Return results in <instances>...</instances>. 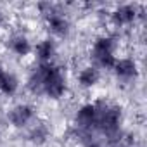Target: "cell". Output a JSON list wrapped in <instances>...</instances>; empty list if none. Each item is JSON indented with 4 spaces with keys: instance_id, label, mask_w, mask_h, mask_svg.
<instances>
[{
    "instance_id": "cell-1",
    "label": "cell",
    "mask_w": 147,
    "mask_h": 147,
    "mask_svg": "<svg viewBox=\"0 0 147 147\" xmlns=\"http://www.w3.org/2000/svg\"><path fill=\"white\" fill-rule=\"evenodd\" d=\"M28 85L35 94H45L50 99H59L66 92V76L62 69L52 62H42L30 76Z\"/></svg>"
},
{
    "instance_id": "cell-2",
    "label": "cell",
    "mask_w": 147,
    "mask_h": 147,
    "mask_svg": "<svg viewBox=\"0 0 147 147\" xmlns=\"http://www.w3.org/2000/svg\"><path fill=\"white\" fill-rule=\"evenodd\" d=\"M95 106H97L95 128L107 137H116L121 123V109L107 104H95Z\"/></svg>"
},
{
    "instance_id": "cell-3",
    "label": "cell",
    "mask_w": 147,
    "mask_h": 147,
    "mask_svg": "<svg viewBox=\"0 0 147 147\" xmlns=\"http://www.w3.org/2000/svg\"><path fill=\"white\" fill-rule=\"evenodd\" d=\"M92 59L99 67H113L114 57V40L111 36H99L92 47Z\"/></svg>"
},
{
    "instance_id": "cell-4",
    "label": "cell",
    "mask_w": 147,
    "mask_h": 147,
    "mask_svg": "<svg viewBox=\"0 0 147 147\" xmlns=\"http://www.w3.org/2000/svg\"><path fill=\"white\" fill-rule=\"evenodd\" d=\"M47 7H49V11L43 12V14H45V19H47L49 30H50L54 35H57V36H64V35H67V31H69V21H67L61 12L54 11L50 5H47Z\"/></svg>"
},
{
    "instance_id": "cell-5",
    "label": "cell",
    "mask_w": 147,
    "mask_h": 147,
    "mask_svg": "<svg viewBox=\"0 0 147 147\" xmlns=\"http://www.w3.org/2000/svg\"><path fill=\"white\" fill-rule=\"evenodd\" d=\"M95 119H97V106L95 104H85L76 114V125L85 131H90L92 128H95Z\"/></svg>"
},
{
    "instance_id": "cell-6",
    "label": "cell",
    "mask_w": 147,
    "mask_h": 147,
    "mask_svg": "<svg viewBox=\"0 0 147 147\" xmlns=\"http://www.w3.org/2000/svg\"><path fill=\"white\" fill-rule=\"evenodd\" d=\"M33 116H35V111H33L31 106H28V104H19V106H16V107L9 113V121H11L14 126H24V125H28V123L33 119Z\"/></svg>"
},
{
    "instance_id": "cell-7",
    "label": "cell",
    "mask_w": 147,
    "mask_h": 147,
    "mask_svg": "<svg viewBox=\"0 0 147 147\" xmlns=\"http://www.w3.org/2000/svg\"><path fill=\"white\" fill-rule=\"evenodd\" d=\"M135 18H137V9H135L133 5H130V4L118 7V9L113 12V21H114L118 26L130 24V23L135 21Z\"/></svg>"
},
{
    "instance_id": "cell-8",
    "label": "cell",
    "mask_w": 147,
    "mask_h": 147,
    "mask_svg": "<svg viewBox=\"0 0 147 147\" xmlns=\"http://www.w3.org/2000/svg\"><path fill=\"white\" fill-rule=\"evenodd\" d=\"M113 69H114V73L119 78H125V80L137 76V64L131 59H119V61H116Z\"/></svg>"
},
{
    "instance_id": "cell-9",
    "label": "cell",
    "mask_w": 147,
    "mask_h": 147,
    "mask_svg": "<svg viewBox=\"0 0 147 147\" xmlns=\"http://www.w3.org/2000/svg\"><path fill=\"white\" fill-rule=\"evenodd\" d=\"M99 78H100V75H99V69H97L95 66H88V67L82 69L80 75H78V82H80V85H82L83 88L94 87V85L99 82Z\"/></svg>"
},
{
    "instance_id": "cell-10",
    "label": "cell",
    "mask_w": 147,
    "mask_h": 147,
    "mask_svg": "<svg viewBox=\"0 0 147 147\" xmlns=\"http://www.w3.org/2000/svg\"><path fill=\"white\" fill-rule=\"evenodd\" d=\"M35 52H36V57H38L42 62H50V59H52L54 54H55V45H54L52 40H43V42H40V43L36 45Z\"/></svg>"
},
{
    "instance_id": "cell-11",
    "label": "cell",
    "mask_w": 147,
    "mask_h": 147,
    "mask_svg": "<svg viewBox=\"0 0 147 147\" xmlns=\"http://www.w3.org/2000/svg\"><path fill=\"white\" fill-rule=\"evenodd\" d=\"M9 47H11V50H12L14 54H18V55H28V54L31 52V45H30L28 38L23 36V35H18V36H14V38H11Z\"/></svg>"
},
{
    "instance_id": "cell-12",
    "label": "cell",
    "mask_w": 147,
    "mask_h": 147,
    "mask_svg": "<svg viewBox=\"0 0 147 147\" xmlns=\"http://www.w3.org/2000/svg\"><path fill=\"white\" fill-rule=\"evenodd\" d=\"M18 87H19L18 78L14 75H11V73H5L2 78V83H0V92H4L5 95H12V94H16Z\"/></svg>"
},
{
    "instance_id": "cell-13",
    "label": "cell",
    "mask_w": 147,
    "mask_h": 147,
    "mask_svg": "<svg viewBox=\"0 0 147 147\" xmlns=\"http://www.w3.org/2000/svg\"><path fill=\"white\" fill-rule=\"evenodd\" d=\"M31 137H33V140H36V137H38V142H42L45 138V130L43 128H36V130H33Z\"/></svg>"
},
{
    "instance_id": "cell-14",
    "label": "cell",
    "mask_w": 147,
    "mask_h": 147,
    "mask_svg": "<svg viewBox=\"0 0 147 147\" xmlns=\"http://www.w3.org/2000/svg\"><path fill=\"white\" fill-rule=\"evenodd\" d=\"M109 147H125V144H121L119 140H114V142H113V144H111Z\"/></svg>"
},
{
    "instance_id": "cell-15",
    "label": "cell",
    "mask_w": 147,
    "mask_h": 147,
    "mask_svg": "<svg viewBox=\"0 0 147 147\" xmlns=\"http://www.w3.org/2000/svg\"><path fill=\"white\" fill-rule=\"evenodd\" d=\"M4 75H5V71H4V67L0 66V83H2V78H4Z\"/></svg>"
},
{
    "instance_id": "cell-16",
    "label": "cell",
    "mask_w": 147,
    "mask_h": 147,
    "mask_svg": "<svg viewBox=\"0 0 147 147\" xmlns=\"http://www.w3.org/2000/svg\"><path fill=\"white\" fill-rule=\"evenodd\" d=\"M0 19H2V16H0Z\"/></svg>"
}]
</instances>
